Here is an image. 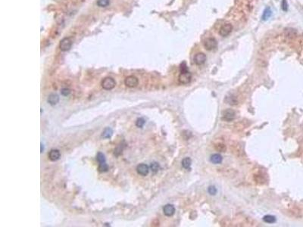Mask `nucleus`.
I'll return each mask as SVG.
<instances>
[{
  "label": "nucleus",
  "mask_w": 303,
  "mask_h": 227,
  "mask_svg": "<svg viewBox=\"0 0 303 227\" xmlns=\"http://www.w3.org/2000/svg\"><path fill=\"white\" fill-rule=\"evenodd\" d=\"M96 159L97 161H99V170L100 172H106L108 171V167L106 163V157H105V155L102 154V152H99L97 154V156H96Z\"/></svg>",
  "instance_id": "f257e3e1"
},
{
  "label": "nucleus",
  "mask_w": 303,
  "mask_h": 227,
  "mask_svg": "<svg viewBox=\"0 0 303 227\" xmlns=\"http://www.w3.org/2000/svg\"><path fill=\"white\" fill-rule=\"evenodd\" d=\"M116 85V82L112 77H106L102 81V86L106 90H111L114 89Z\"/></svg>",
  "instance_id": "f03ea898"
},
{
  "label": "nucleus",
  "mask_w": 303,
  "mask_h": 227,
  "mask_svg": "<svg viewBox=\"0 0 303 227\" xmlns=\"http://www.w3.org/2000/svg\"><path fill=\"white\" fill-rule=\"evenodd\" d=\"M71 45H72V41H71V38L66 37L61 40L60 44H59V48H60V49L62 52H67V51L70 50V49L71 48Z\"/></svg>",
  "instance_id": "7ed1b4c3"
},
{
  "label": "nucleus",
  "mask_w": 303,
  "mask_h": 227,
  "mask_svg": "<svg viewBox=\"0 0 303 227\" xmlns=\"http://www.w3.org/2000/svg\"><path fill=\"white\" fill-rule=\"evenodd\" d=\"M178 80L182 84L189 83L191 80V74L189 72V70L185 72H181V74L179 75Z\"/></svg>",
  "instance_id": "20e7f679"
},
{
  "label": "nucleus",
  "mask_w": 303,
  "mask_h": 227,
  "mask_svg": "<svg viewBox=\"0 0 303 227\" xmlns=\"http://www.w3.org/2000/svg\"><path fill=\"white\" fill-rule=\"evenodd\" d=\"M204 46L208 51L213 50L218 46V42L214 38H208L204 43Z\"/></svg>",
  "instance_id": "39448f33"
},
{
  "label": "nucleus",
  "mask_w": 303,
  "mask_h": 227,
  "mask_svg": "<svg viewBox=\"0 0 303 227\" xmlns=\"http://www.w3.org/2000/svg\"><path fill=\"white\" fill-rule=\"evenodd\" d=\"M233 27L231 24H225L220 27V30H219V34L223 37H226L231 33Z\"/></svg>",
  "instance_id": "423d86ee"
},
{
  "label": "nucleus",
  "mask_w": 303,
  "mask_h": 227,
  "mask_svg": "<svg viewBox=\"0 0 303 227\" xmlns=\"http://www.w3.org/2000/svg\"><path fill=\"white\" fill-rule=\"evenodd\" d=\"M125 85L127 86V87H130V88H133V87H136L139 83V80L138 79L134 76H127V78L125 79L124 80Z\"/></svg>",
  "instance_id": "0eeeda50"
},
{
  "label": "nucleus",
  "mask_w": 303,
  "mask_h": 227,
  "mask_svg": "<svg viewBox=\"0 0 303 227\" xmlns=\"http://www.w3.org/2000/svg\"><path fill=\"white\" fill-rule=\"evenodd\" d=\"M223 115V119L224 120H227V121H231L235 118V113L234 111H233L231 109H227L225 110L222 113Z\"/></svg>",
  "instance_id": "6e6552de"
},
{
  "label": "nucleus",
  "mask_w": 303,
  "mask_h": 227,
  "mask_svg": "<svg viewBox=\"0 0 303 227\" xmlns=\"http://www.w3.org/2000/svg\"><path fill=\"white\" fill-rule=\"evenodd\" d=\"M137 173L141 176H146L149 174V168L148 167L146 164L145 163H141V164H139L137 167Z\"/></svg>",
  "instance_id": "1a4fd4ad"
},
{
  "label": "nucleus",
  "mask_w": 303,
  "mask_h": 227,
  "mask_svg": "<svg viewBox=\"0 0 303 227\" xmlns=\"http://www.w3.org/2000/svg\"><path fill=\"white\" fill-rule=\"evenodd\" d=\"M163 212L167 217H171L174 214L175 207L172 204H166L163 208Z\"/></svg>",
  "instance_id": "9d476101"
},
{
  "label": "nucleus",
  "mask_w": 303,
  "mask_h": 227,
  "mask_svg": "<svg viewBox=\"0 0 303 227\" xmlns=\"http://www.w3.org/2000/svg\"><path fill=\"white\" fill-rule=\"evenodd\" d=\"M206 61V55L204 53H198L194 57V62L197 65L204 64Z\"/></svg>",
  "instance_id": "9b49d317"
},
{
  "label": "nucleus",
  "mask_w": 303,
  "mask_h": 227,
  "mask_svg": "<svg viewBox=\"0 0 303 227\" xmlns=\"http://www.w3.org/2000/svg\"><path fill=\"white\" fill-rule=\"evenodd\" d=\"M60 151H58V149H52V150H51V151H49V158L50 161H58V159L60 158Z\"/></svg>",
  "instance_id": "f8f14e48"
},
{
  "label": "nucleus",
  "mask_w": 303,
  "mask_h": 227,
  "mask_svg": "<svg viewBox=\"0 0 303 227\" xmlns=\"http://www.w3.org/2000/svg\"><path fill=\"white\" fill-rule=\"evenodd\" d=\"M210 161L212 163H214V164H218V163H220L223 161V157L222 156L220 155V154H214L212 155L210 157Z\"/></svg>",
  "instance_id": "ddd939ff"
},
{
  "label": "nucleus",
  "mask_w": 303,
  "mask_h": 227,
  "mask_svg": "<svg viewBox=\"0 0 303 227\" xmlns=\"http://www.w3.org/2000/svg\"><path fill=\"white\" fill-rule=\"evenodd\" d=\"M47 101H48V102L50 105H56V104L58 102V101H59V97H58V95H56V94H51V95L49 96Z\"/></svg>",
  "instance_id": "4468645a"
},
{
  "label": "nucleus",
  "mask_w": 303,
  "mask_h": 227,
  "mask_svg": "<svg viewBox=\"0 0 303 227\" xmlns=\"http://www.w3.org/2000/svg\"><path fill=\"white\" fill-rule=\"evenodd\" d=\"M271 15H272V11H271V8H269V7H268V8H266L265 9H264V11L263 15H262V20H264V21H267L268 19L270 18Z\"/></svg>",
  "instance_id": "2eb2a0df"
},
{
  "label": "nucleus",
  "mask_w": 303,
  "mask_h": 227,
  "mask_svg": "<svg viewBox=\"0 0 303 227\" xmlns=\"http://www.w3.org/2000/svg\"><path fill=\"white\" fill-rule=\"evenodd\" d=\"M112 134H113V130H112L111 128H109V127H107V128L105 129V130L102 132V137L105 138H111Z\"/></svg>",
  "instance_id": "dca6fc26"
},
{
  "label": "nucleus",
  "mask_w": 303,
  "mask_h": 227,
  "mask_svg": "<svg viewBox=\"0 0 303 227\" xmlns=\"http://www.w3.org/2000/svg\"><path fill=\"white\" fill-rule=\"evenodd\" d=\"M191 163L192 161L189 157H185L184 159H183V161H182V166H183V168L186 170H188L190 168Z\"/></svg>",
  "instance_id": "f3484780"
},
{
  "label": "nucleus",
  "mask_w": 303,
  "mask_h": 227,
  "mask_svg": "<svg viewBox=\"0 0 303 227\" xmlns=\"http://www.w3.org/2000/svg\"><path fill=\"white\" fill-rule=\"evenodd\" d=\"M263 220L266 223H274L276 222V218L272 215H266L263 217Z\"/></svg>",
  "instance_id": "a211bd4d"
},
{
  "label": "nucleus",
  "mask_w": 303,
  "mask_h": 227,
  "mask_svg": "<svg viewBox=\"0 0 303 227\" xmlns=\"http://www.w3.org/2000/svg\"><path fill=\"white\" fill-rule=\"evenodd\" d=\"M109 3H110V0H97V2H96L98 6L102 7V8L108 6Z\"/></svg>",
  "instance_id": "6ab92c4d"
},
{
  "label": "nucleus",
  "mask_w": 303,
  "mask_h": 227,
  "mask_svg": "<svg viewBox=\"0 0 303 227\" xmlns=\"http://www.w3.org/2000/svg\"><path fill=\"white\" fill-rule=\"evenodd\" d=\"M215 149L218 151H220V152H224L226 151V146L223 143H218V144L215 145Z\"/></svg>",
  "instance_id": "aec40b11"
},
{
  "label": "nucleus",
  "mask_w": 303,
  "mask_h": 227,
  "mask_svg": "<svg viewBox=\"0 0 303 227\" xmlns=\"http://www.w3.org/2000/svg\"><path fill=\"white\" fill-rule=\"evenodd\" d=\"M150 168H151L152 171L157 172L158 170H159L160 166H159V164L157 163V162H153V163H151V165H150Z\"/></svg>",
  "instance_id": "412c9836"
},
{
  "label": "nucleus",
  "mask_w": 303,
  "mask_h": 227,
  "mask_svg": "<svg viewBox=\"0 0 303 227\" xmlns=\"http://www.w3.org/2000/svg\"><path fill=\"white\" fill-rule=\"evenodd\" d=\"M145 123V121L143 118H139V119H137V122H136V125H137V127L142 128V127L144 126Z\"/></svg>",
  "instance_id": "4be33fe9"
},
{
  "label": "nucleus",
  "mask_w": 303,
  "mask_h": 227,
  "mask_svg": "<svg viewBox=\"0 0 303 227\" xmlns=\"http://www.w3.org/2000/svg\"><path fill=\"white\" fill-rule=\"evenodd\" d=\"M208 193H209L211 195H214L217 194L218 190H217V188H216L214 186H209L208 188Z\"/></svg>",
  "instance_id": "5701e85b"
},
{
  "label": "nucleus",
  "mask_w": 303,
  "mask_h": 227,
  "mask_svg": "<svg viewBox=\"0 0 303 227\" xmlns=\"http://www.w3.org/2000/svg\"><path fill=\"white\" fill-rule=\"evenodd\" d=\"M281 8H282L283 11H287L288 10V3H287V0H282Z\"/></svg>",
  "instance_id": "b1692460"
},
{
  "label": "nucleus",
  "mask_w": 303,
  "mask_h": 227,
  "mask_svg": "<svg viewBox=\"0 0 303 227\" xmlns=\"http://www.w3.org/2000/svg\"><path fill=\"white\" fill-rule=\"evenodd\" d=\"M70 93H71V91L69 90L68 89H67V88H64V89H62V91H61V93H62V95H64V96H68V95L70 94Z\"/></svg>",
  "instance_id": "393cba45"
},
{
  "label": "nucleus",
  "mask_w": 303,
  "mask_h": 227,
  "mask_svg": "<svg viewBox=\"0 0 303 227\" xmlns=\"http://www.w3.org/2000/svg\"><path fill=\"white\" fill-rule=\"evenodd\" d=\"M43 145H41V152H43Z\"/></svg>",
  "instance_id": "a878e982"
}]
</instances>
